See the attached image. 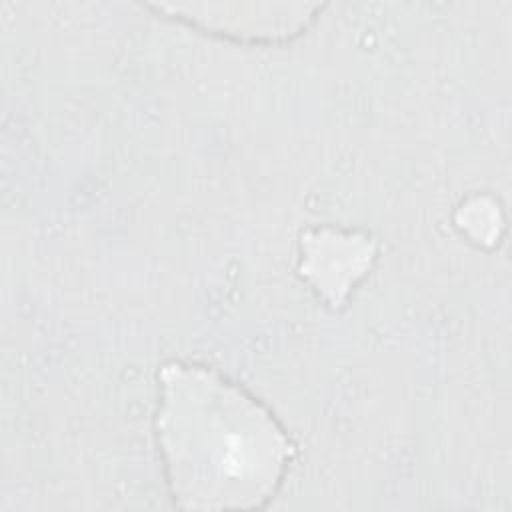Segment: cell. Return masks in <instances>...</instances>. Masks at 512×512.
<instances>
[{
	"mask_svg": "<svg viewBox=\"0 0 512 512\" xmlns=\"http://www.w3.org/2000/svg\"><path fill=\"white\" fill-rule=\"evenodd\" d=\"M156 442L172 504L252 510L282 484L296 448L272 412L218 372L180 360L158 372Z\"/></svg>",
	"mask_w": 512,
	"mask_h": 512,
	"instance_id": "6da1fadb",
	"label": "cell"
},
{
	"mask_svg": "<svg viewBox=\"0 0 512 512\" xmlns=\"http://www.w3.org/2000/svg\"><path fill=\"white\" fill-rule=\"evenodd\" d=\"M302 276L338 308L350 288L370 270L374 244L368 236L322 228L302 234Z\"/></svg>",
	"mask_w": 512,
	"mask_h": 512,
	"instance_id": "7a4b0ae2",
	"label": "cell"
}]
</instances>
